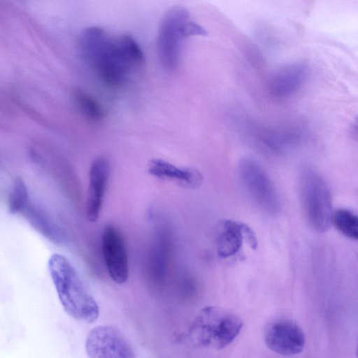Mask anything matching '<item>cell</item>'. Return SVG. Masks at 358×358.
<instances>
[{"label":"cell","instance_id":"11","mask_svg":"<svg viewBox=\"0 0 358 358\" xmlns=\"http://www.w3.org/2000/svg\"><path fill=\"white\" fill-rule=\"evenodd\" d=\"M257 138L262 146L270 152L287 154L301 144L304 131L295 124L262 127L257 131Z\"/></svg>","mask_w":358,"mask_h":358},{"label":"cell","instance_id":"8","mask_svg":"<svg viewBox=\"0 0 358 358\" xmlns=\"http://www.w3.org/2000/svg\"><path fill=\"white\" fill-rule=\"evenodd\" d=\"M101 249L106 269L113 282L122 285L129 278V258L126 244L120 231L107 225L103 231Z\"/></svg>","mask_w":358,"mask_h":358},{"label":"cell","instance_id":"16","mask_svg":"<svg viewBox=\"0 0 358 358\" xmlns=\"http://www.w3.org/2000/svg\"><path fill=\"white\" fill-rule=\"evenodd\" d=\"M73 99L80 112L89 120L101 121L104 115L100 103L90 94L82 90H76Z\"/></svg>","mask_w":358,"mask_h":358},{"label":"cell","instance_id":"18","mask_svg":"<svg viewBox=\"0 0 358 358\" xmlns=\"http://www.w3.org/2000/svg\"><path fill=\"white\" fill-rule=\"evenodd\" d=\"M29 192L24 181L17 178L8 199V210L12 214L22 213L29 205Z\"/></svg>","mask_w":358,"mask_h":358},{"label":"cell","instance_id":"4","mask_svg":"<svg viewBox=\"0 0 358 358\" xmlns=\"http://www.w3.org/2000/svg\"><path fill=\"white\" fill-rule=\"evenodd\" d=\"M299 196L308 225L318 232L328 231L331 226L332 196L324 178L314 170H304L299 180Z\"/></svg>","mask_w":358,"mask_h":358},{"label":"cell","instance_id":"3","mask_svg":"<svg viewBox=\"0 0 358 358\" xmlns=\"http://www.w3.org/2000/svg\"><path fill=\"white\" fill-rule=\"evenodd\" d=\"M243 325L235 314L221 308L206 306L192 320L187 337L195 347L222 350L234 341Z\"/></svg>","mask_w":358,"mask_h":358},{"label":"cell","instance_id":"14","mask_svg":"<svg viewBox=\"0 0 358 358\" xmlns=\"http://www.w3.org/2000/svg\"><path fill=\"white\" fill-rule=\"evenodd\" d=\"M148 171L155 177L173 180L191 188L199 187L203 181V176L198 170L178 167L162 159H152L148 164Z\"/></svg>","mask_w":358,"mask_h":358},{"label":"cell","instance_id":"9","mask_svg":"<svg viewBox=\"0 0 358 358\" xmlns=\"http://www.w3.org/2000/svg\"><path fill=\"white\" fill-rule=\"evenodd\" d=\"M264 340L270 350L285 356L301 352L306 343L302 329L294 322L285 319L275 320L266 327Z\"/></svg>","mask_w":358,"mask_h":358},{"label":"cell","instance_id":"12","mask_svg":"<svg viewBox=\"0 0 358 358\" xmlns=\"http://www.w3.org/2000/svg\"><path fill=\"white\" fill-rule=\"evenodd\" d=\"M308 69L302 64L283 66L275 72L268 83V90L275 98L285 99L298 92L306 80Z\"/></svg>","mask_w":358,"mask_h":358},{"label":"cell","instance_id":"10","mask_svg":"<svg viewBox=\"0 0 358 358\" xmlns=\"http://www.w3.org/2000/svg\"><path fill=\"white\" fill-rule=\"evenodd\" d=\"M110 171V163L104 157L96 158L90 165L86 217L91 222L99 219L107 189Z\"/></svg>","mask_w":358,"mask_h":358},{"label":"cell","instance_id":"7","mask_svg":"<svg viewBox=\"0 0 358 358\" xmlns=\"http://www.w3.org/2000/svg\"><path fill=\"white\" fill-rule=\"evenodd\" d=\"M85 348L90 358L136 357L129 341L112 326L99 325L92 328L87 335Z\"/></svg>","mask_w":358,"mask_h":358},{"label":"cell","instance_id":"13","mask_svg":"<svg viewBox=\"0 0 358 358\" xmlns=\"http://www.w3.org/2000/svg\"><path fill=\"white\" fill-rule=\"evenodd\" d=\"M244 223L232 220H222L215 227V245L217 255L228 258L241 249L244 236Z\"/></svg>","mask_w":358,"mask_h":358},{"label":"cell","instance_id":"2","mask_svg":"<svg viewBox=\"0 0 358 358\" xmlns=\"http://www.w3.org/2000/svg\"><path fill=\"white\" fill-rule=\"evenodd\" d=\"M48 269L66 313L77 320L94 322L99 315V307L71 262L55 253L48 260Z\"/></svg>","mask_w":358,"mask_h":358},{"label":"cell","instance_id":"1","mask_svg":"<svg viewBox=\"0 0 358 358\" xmlns=\"http://www.w3.org/2000/svg\"><path fill=\"white\" fill-rule=\"evenodd\" d=\"M78 47L84 60L99 79L110 87L121 85L131 69L144 62L143 52L132 36L110 37L96 26L80 33Z\"/></svg>","mask_w":358,"mask_h":358},{"label":"cell","instance_id":"5","mask_svg":"<svg viewBox=\"0 0 358 358\" xmlns=\"http://www.w3.org/2000/svg\"><path fill=\"white\" fill-rule=\"evenodd\" d=\"M190 20L186 8L180 6L170 8L164 14L158 30L157 49L162 68L174 71L180 61L182 41L186 36V26Z\"/></svg>","mask_w":358,"mask_h":358},{"label":"cell","instance_id":"17","mask_svg":"<svg viewBox=\"0 0 358 358\" xmlns=\"http://www.w3.org/2000/svg\"><path fill=\"white\" fill-rule=\"evenodd\" d=\"M346 237L357 240L358 238V218L350 210L338 208L332 213L331 224Z\"/></svg>","mask_w":358,"mask_h":358},{"label":"cell","instance_id":"6","mask_svg":"<svg viewBox=\"0 0 358 358\" xmlns=\"http://www.w3.org/2000/svg\"><path fill=\"white\" fill-rule=\"evenodd\" d=\"M238 176L244 191L256 204L269 213L278 211L280 203L276 188L258 162L252 158L241 159Z\"/></svg>","mask_w":358,"mask_h":358},{"label":"cell","instance_id":"15","mask_svg":"<svg viewBox=\"0 0 358 358\" xmlns=\"http://www.w3.org/2000/svg\"><path fill=\"white\" fill-rule=\"evenodd\" d=\"M22 213L33 227L43 236L55 243L63 241L64 235L60 229L43 210L29 203Z\"/></svg>","mask_w":358,"mask_h":358}]
</instances>
